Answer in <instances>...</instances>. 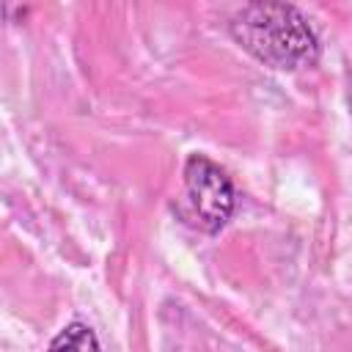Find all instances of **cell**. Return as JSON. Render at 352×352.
<instances>
[{
  "mask_svg": "<svg viewBox=\"0 0 352 352\" xmlns=\"http://www.w3.org/2000/svg\"><path fill=\"white\" fill-rule=\"evenodd\" d=\"M184 198L192 223L206 234H217L234 214L231 179L204 154H190L184 162Z\"/></svg>",
  "mask_w": 352,
  "mask_h": 352,
  "instance_id": "obj_2",
  "label": "cell"
},
{
  "mask_svg": "<svg viewBox=\"0 0 352 352\" xmlns=\"http://www.w3.org/2000/svg\"><path fill=\"white\" fill-rule=\"evenodd\" d=\"M234 41L278 72L308 69L319 58V41L300 8L289 3H248L231 16Z\"/></svg>",
  "mask_w": 352,
  "mask_h": 352,
  "instance_id": "obj_1",
  "label": "cell"
},
{
  "mask_svg": "<svg viewBox=\"0 0 352 352\" xmlns=\"http://www.w3.org/2000/svg\"><path fill=\"white\" fill-rule=\"evenodd\" d=\"M349 110H352V72H349Z\"/></svg>",
  "mask_w": 352,
  "mask_h": 352,
  "instance_id": "obj_4",
  "label": "cell"
},
{
  "mask_svg": "<svg viewBox=\"0 0 352 352\" xmlns=\"http://www.w3.org/2000/svg\"><path fill=\"white\" fill-rule=\"evenodd\" d=\"M47 352H102V349L94 330L85 322H72L52 338Z\"/></svg>",
  "mask_w": 352,
  "mask_h": 352,
  "instance_id": "obj_3",
  "label": "cell"
}]
</instances>
